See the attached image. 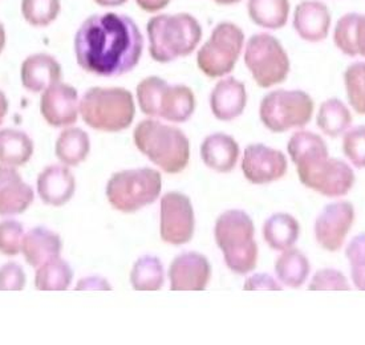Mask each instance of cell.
<instances>
[{
    "label": "cell",
    "instance_id": "6da1fadb",
    "mask_svg": "<svg viewBox=\"0 0 365 345\" xmlns=\"http://www.w3.org/2000/svg\"><path fill=\"white\" fill-rule=\"evenodd\" d=\"M77 64L88 73L118 77L132 72L144 51V36L130 16L97 14L84 20L75 35Z\"/></svg>",
    "mask_w": 365,
    "mask_h": 345
},
{
    "label": "cell",
    "instance_id": "7a4b0ae2",
    "mask_svg": "<svg viewBox=\"0 0 365 345\" xmlns=\"http://www.w3.org/2000/svg\"><path fill=\"white\" fill-rule=\"evenodd\" d=\"M149 53L154 61L166 64L192 55L201 43L202 27L190 14H158L146 24Z\"/></svg>",
    "mask_w": 365,
    "mask_h": 345
},
{
    "label": "cell",
    "instance_id": "3957f363",
    "mask_svg": "<svg viewBox=\"0 0 365 345\" xmlns=\"http://www.w3.org/2000/svg\"><path fill=\"white\" fill-rule=\"evenodd\" d=\"M133 138L137 149L165 172H181L189 163V138L175 126L144 120L135 126Z\"/></svg>",
    "mask_w": 365,
    "mask_h": 345
},
{
    "label": "cell",
    "instance_id": "277c9868",
    "mask_svg": "<svg viewBox=\"0 0 365 345\" xmlns=\"http://www.w3.org/2000/svg\"><path fill=\"white\" fill-rule=\"evenodd\" d=\"M254 234V222L243 210L225 211L215 222L217 244L222 249L226 266L234 274L246 275L257 267L259 251Z\"/></svg>",
    "mask_w": 365,
    "mask_h": 345
},
{
    "label": "cell",
    "instance_id": "5b68a950",
    "mask_svg": "<svg viewBox=\"0 0 365 345\" xmlns=\"http://www.w3.org/2000/svg\"><path fill=\"white\" fill-rule=\"evenodd\" d=\"M80 115L92 129L101 132H121L135 120L133 95L124 88L88 89L80 101Z\"/></svg>",
    "mask_w": 365,
    "mask_h": 345
},
{
    "label": "cell",
    "instance_id": "8992f818",
    "mask_svg": "<svg viewBox=\"0 0 365 345\" xmlns=\"http://www.w3.org/2000/svg\"><path fill=\"white\" fill-rule=\"evenodd\" d=\"M161 174L150 168L115 172L106 185V197L115 210L135 212L161 194Z\"/></svg>",
    "mask_w": 365,
    "mask_h": 345
},
{
    "label": "cell",
    "instance_id": "52a82bcc",
    "mask_svg": "<svg viewBox=\"0 0 365 345\" xmlns=\"http://www.w3.org/2000/svg\"><path fill=\"white\" fill-rule=\"evenodd\" d=\"M315 104L304 91L277 89L263 97L259 106L260 120L274 133L292 128H303L311 121Z\"/></svg>",
    "mask_w": 365,
    "mask_h": 345
},
{
    "label": "cell",
    "instance_id": "ba28073f",
    "mask_svg": "<svg viewBox=\"0 0 365 345\" xmlns=\"http://www.w3.org/2000/svg\"><path fill=\"white\" fill-rule=\"evenodd\" d=\"M245 64L260 88H271L289 76V55L278 38L267 32L252 35L245 47Z\"/></svg>",
    "mask_w": 365,
    "mask_h": 345
},
{
    "label": "cell",
    "instance_id": "9c48e42d",
    "mask_svg": "<svg viewBox=\"0 0 365 345\" xmlns=\"http://www.w3.org/2000/svg\"><path fill=\"white\" fill-rule=\"evenodd\" d=\"M245 46V32L232 21H221L197 53V66L207 77H223L235 67Z\"/></svg>",
    "mask_w": 365,
    "mask_h": 345
},
{
    "label": "cell",
    "instance_id": "30bf717a",
    "mask_svg": "<svg viewBox=\"0 0 365 345\" xmlns=\"http://www.w3.org/2000/svg\"><path fill=\"white\" fill-rule=\"evenodd\" d=\"M299 180L308 189L328 198H339L349 192L355 183V172L341 160L329 158L297 168Z\"/></svg>",
    "mask_w": 365,
    "mask_h": 345
},
{
    "label": "cell",
    "instance_id": "8fae6325",
    "mask_svg": "<svg viewBox=\"0 0 365 345\" xmlns=\"http://www.w3.org/2000/svg\"><path fill=\"white\" fill-rule=\"evenodd\" d=\"M161 238L169 244L181 246L190 242L195 229L192 201L182 192H170L161 198Z\"/></svg>",
    "mask_w": 365,
    "mask_h": 345
},
{
    "label": "cell",
    "instance_id": "7c38bea8",
    "mask_svg": "<svg viewBox=\"0 0 365 345\" xmlns=\"http://www.w3.org/2000/svg\"><path fill=\"white\" fill-rule=\"evenodd\" d=\"M355 222V207L346 201L327 205L315 221V238L324 249L335 252L344 244L348 232Z\"/></svg>",
    "mask_w": 365,
    "mask_h": 345
},
{
    "label": "cell",
    "instance_id": "4fadbf2b",
    "mask_svg": "<svg viewBox=\"0 0 365 345\" xmlns=\"http://www.w3.org/2000/svg\"><path fill=\"white\" fill-rule=\"evenodd\" d=\"M242 170L251 183L274 182L287 172V160L280 150L266 145H249L243 154Z\"/></svg>",
    "mask_w": 365,
    "mask_h": 345
},
{
    "label": "cell",
    "instance_id": "5bb4252c",
    "mask_svg": "<svg viewBox=\"0 0 365 345\" xmlns=\"http://www.w3.org/2000/svg\"><path fill=\"white\" fill-rule=\"evenodd\" d=\"M40 112L51 126L64 128L75 124L80 113L76 88L61 81L48 86L41 95Z\"/></svg>",
    "mask_w": 365,
    "mask_h": 345
},
{
    "label": "cell",
    "instance_id": "9a60e30c",
    "mask_svg": "<svg viewBox=\"0 0 365 345\" xmlns=\"http://www.w3.org/2000/svg\"><path fill=\"white\" fill-rule=\"evenodd\" d=\"M212 277V266L202 254L189 251L175 257L170 269V289L173 291H203Z\"/></svg>",
    "mask_w": 365,
    "mask_h": 345
},
{
    "label": "cell",
    "instance_id": "2e32d148",
    "mask_svg": "<svg viewBox=\"0 0 365 345\" xmlns=\"http://www.w3.org/2000/svg\"><path fill=\"white\" fill-rule=\"evenodd\" d=\"M332 16L320 0H303L294 10L292 26L299 38L307 43H320L326 40L331 29Z\"/></svg>",
    "mask_w": 365,
    "mask_h": 345
},
{
    "label": "cell",
    "instance_id": "e0dca14e",
    "mask_svg": "<svg viewBox=\"0 0 365 345\" xmlns=\"http://www.w3.org/2000/svg\"><path fill=\"white\" fill-rule=\"evenodd\" d=\"M34 190L23 182L16 168L0 166V215H18L34 202Z\"/></svg>",
    "mask_w": 365,
    "mask_h": 345
},
{
    "label": "cell",
    "instance_id": "ac0fdd59",
    "mask_svg": "<svg viewBox=\"0 0 365 345\" xmlns=\"http://www.w3.org/2000/svg\"><path fill=\"white\" fill-rule=\"evenodd\" d=\"M247 104V92L245 84L235 77L220 80L210 95L212 115L221 121H231L240 117Z\"/></svg>",
    "mask_w": 365,
    "mask_h": 345
},
{
    "label": "cell",
    "instance_id": "d6986e66",
    "mask_svg": "<svg viewBox=\"0 0 365 345\" xmlns=\"http://www.w3.org/2000/svg\"><path fill=\"white\" fill-rule=\"evenodd\" d=\"M63 69L56 58L48 53H35L21 64L23 86L32 93H43L48 86L61 81Z\"/></svg>",
    "mask_w": 365,
    "mask_h": 345
},
{
    "label": "cell",
    "instance_id": "ffe728a7",
    "mask_svg": "<svg viewBox=\"0 0 365 345\" xmlns=\"http://www.w3.org/2000/svg\"><path fill=\"white\" fill-rule=\"evenodd\" d=\"M75 190L76 180L66 166H48L38 174V195L47 205L56 207L66 205L72 200Z\"/></svg>",
    "mask_w": 365,
    "mask_h": 345
},
{
    "label": "cell",
    "instance_id": "44dd1931",
    "mask_svg": "<svg viewBox=\"0 0 365 345\" xmlns=\"http://www.w3.org/2000/svg\"><path fill=\"white\" fill-rule=\"evenodd\" d=\"M238 143L229 135L214 133L205 138L201 145L203 163L218 172H229L240 160Z\"/></svg>",
    "mask_w": 365,
    "mask_h": 345
},
{
    "label": "cell",
    "instance_id": "7402d4cb",
    "mask_svg": "<svg viewBox=\"0 0 365 345\" xmlns=\"http://www.w3.org/2000/svg\"><path fill=\"white\" fill-rule=\"evenodd\" d=\"M63 242L58 234L46 227H35L24 235L21 252L29 266L38 269L51 259L58 258Z\"/></svg>",
    "mask_w": 365,
    "mask_h": 345
},
{
    "label": "cell",
    "instance_id": "603a6c76",
    "mask_svg": "<svg viewBox=\"0 0 365 345\" xmlns=\"http://www.w3.org/2000/svg\"><path fill=\"white\" fill-rule=\"evenodd\" d=\"M195 110V96L189 86L168 84L163 92L158 106V117L166 121L182 124Z\"/></svg>",
    "mask_w": 365,
    "mask_h": 345
},
{
    "label": "cell",
    "instance_id": "cb8c5ba5",
    "mask_svg": "<svg viewBox=\"0 0 365 345\" xmlns=\"http://www.w3.org/2000/svg\"><path fill=\"white\" fill-rule=\"evenodd\" d=\"M289 0H247L249 18L260 29H283L289 21Z\"/></svg>",
    "mask_w": 365,
    "mask_h": 345
},
{
    "label": "cell",
    "instance_id": "d4e9b609",
    "mask_svg": "<svg viewBox=\"0 0 365 345\" xmlns=\"http://www.w3.org/2000/svg\"><path fill=\"white\" fill-rule=\"evenodd\" d=\"M299 234V222L287 212H277L263 225V238L275 251L291 249L297 243Z\"/></svg>",
    "mask_w": 365,
    "mask_h": 345
},
{
    "label": "cell",
    "instance_id": "484cf974",
    "mask_svg": "<svg viewBox=\"0 0 365 345\" xmlns=\"http://www.w3.org/2000/svg\"><path fill=\"white\" fill-rule=\"evenodd\" d=\"M289 157L297 168L327 160L328 149L324 140L312 132L302 130L289 138L287 145Z\"/></svg>",
    "mask_w": 365,
    "mask_h": 345
},
{
    "label": "cell",
    "instance_id": "4316f807",
    "mask_svg": "<svg viewBox=\"0 0 365 345\" xmlns=\"http://www.w3.org/2000/svg\"><path fill=\"white\" fill-rule=\"evenodd\" d=\"M34 154V141L27 133L16 129L0 130V163L19 168L29 163Z\"/></svg>",
    "mask_w": 365,
    "mask_h": 345
},
{
    "label": "cell",
    "instance_id": "83f0119b",
    "mask_svg": "<svg viewBox=\"0 0 365 345\" xmlns=\"http://www.w3.org/2000/svg\"><path fill=\"white\" fill-rule=\"evenodd\" d=\"M277 259L275 272L279 282L286 287H302L307 280L311 266L307 257L298 249H287Z\"/></svg>",
    "mask_w": 365,
    "mask_h": 345
},
{
    "label": "cell",
    "instance_id": "f1b7e54d",
    "mask_svg": "<svg viewBox=\"0 0 365 345\" xmlns=\"http://www.w3.org/2000/svg\"><path fill=\"white\" fill-rule=\"evenodd\" d=\"M89 150V135L80 128L64 130L56 141V157L67 166H77L86 161Z\"/></svg>",
    "mask_w": 365,
    "mask_h": 345
},
{
    "label": "cell",
    "instance_id": "f546056e",
    "mask_svg": "<svg viewBox=\"0 0 365 345\" xmlns=\"http://www.w3.org/2000/svg\"><path fill=\"white\" fill-rule=\"evenodd\" d=\"M352 124V115L346 104L339 98H328L324 101L317 117L319 129L329 137H339Z\"/></svg>",
    "mask_w": 365,
    "mask_h": 345
},
{
    "label": "cell",
    "instance_id": "4dcf8cb0",
    "mask_svg": "<svg viewBox=\"0 0 365 345\" xmlns=\"http://www.w3.org/2000/svg\"><path fill=\"white\" fill-rule=\"evenodd\" d=\"M73 279V271L66 260L51 259L36 269L35 286L40 291H66Z\"/></svg>",
    "mask_w": 365,
    "mask_h": 345
},
{
    "label": "cell",
    "instance_id": "1f68e13d",
    "mask_svg": "<svg viewBox=\"0 0 365 345\" xmlns=\"http://www.w3.org/2000/svg\"><path fill=\"white\" fill-rule=\"evenodd\" d=\"M165 271L161 260L153 255L137 259L130 272L132 287L137 291H158L164 286Z\"/></svg>",
    "mask_w": 365,
    "mask_h": 345
},
{
    "label": "cell",
    "instance_id": "d6a6232c",
    "mask_svg": "<svg viewBox=\"0 0 365 345\" xmlns=\"http://www.w3.org/2000/svg\"><path fill=\"white\" fill-rule=\"evenodd\" d=\"M60 11V0H21V15L32 27H48L58 19Z\"/></svg>",
    "mask_w": 365,
    "mask_h": 345
},
{
    "label": "cell",
    "instance_id": "836d02e7",
    "mask_svg": "<svg viewBox=\"0 0 365 345\" xmlns=\"http://www.w3.org/2000/svg\"><path fill=\"white\" fill-rule=\"evenodd\" d=\"M344 86L351 106L357 115H365V63L356 61L344 72Z\"/></svg>",
    "mask_w": 365,
    "mask_h": 345
},
{
    "label": "cell",
    "instance_id": "e575fe53",
    "mask_svg": "<svg viewBox=\"0 0 365 345\" xmlns=\"http://www.w3.org/2000/svg\"><path fill=\"white\" fill-rule=\"evenodd\" d=\"M168 84L161 77L149 76L137 86V101L144 115L158 117L160 100Z\"/></svg>",
    "mask_w": 365,
    "mask_h": 345
},
{
    "label": "cell",
    "instance_id": "d590c367",
    "mask_svg": "<svg viewBox=\"0 0 365 345\" xmlns=\"http://www.w3.org/2000/svg\"><path fill=\"white\" fill-rule=\"evenodd\" d=\"M360 14L348 12L337 20L334 31V43L337 49L349 58L357 56L356 36H357V23Z\"/></svg>",
    "mask_w": 365,
    "mask_h": 345
},
{
    "label": "cell",
    "instance_id": "8d00e7d4",
    "mask_svg": "<svg viewBox=\"0 0 365 345\" xmlns=\"http://www.w3.org/2000/svg\"><path fill=\"white\" fill-rule=\"evenodd\" d=\"M346 257L351 263V277L355 287L365 291V232L356 235L348 243Z\"/></svg>",
    "mask_w": 365,
    "mask_h": 345
},
{
    "label": "cell",
    "instance_id": "74e56055",
    "mask_svg": "<svg viewBox=\"0 0 365 345\" xmlns=\"http://www.w3.org/2000/svg\"><path fill=\"white\" fill-rule=\"evenodd\" d=\"M24 229L19 222L7 220L0 222V252L7 257H15L21 251Z\"/></svg>",
    "mask_w": 365,
    "mask_h": 345
},
{
    "label": "cell",
    "instance_id": "f35d334b",
    "mask_svg": "<svg viewBox=\"0 0 365 345\" xmlns=\"http://www.w3.org/2000/svg\"><path fill=\"white\" fill-rule=\"evenodd\" d=\"M343 152L357 169H365V125L346 132L343 138Z\"/></svg>",
    "mask_w": 365,
    "mask_h": 345
},
{
    "label": "cell",
    "instance_id": "ab89813d",
    "mask_svg": "<svg viewBox=\"0 0 365 345\" xmlns=\"http://www.w3.org/2000/svg\"><path fill=\"white\" fill-rule=\"evenodd\" d=\"M309 291H349L351 286L348 284L344 274L335 269H319L311 280Z\"/></svg>",
    "mask_w": 365,
    "mask_h": 345
},
{
    "label": "cell",
    "instance_id": "60d3db41",
    "mask_svg": "<svg viewBox=\"0 0 365 345\" xmlns=\"http://www.w3.org/2000/svg\"><path fill=\"white\" fill-rule=\"evenodd\" d=\"M26 282L24 269L18 263L10 262L0 267V291H21Z\"/></svg>",
    "mask_w": 365,
    "mask_h": 345
},
{
    "label": "cell",
    "instance_id": "b9f144b4",
    "mask_svg": "<svg viewBox=\"0 0 365 345\" xmlns=\"http://www.w3.org/2000/svg\"><path fill=\"white\" fill-rule=\"evenodd\" d=\"M243 288L246 291H260V289L280 291L282 289V287L277 283V280L267 274H255L250 278L246 279Z\"/></svg>",
    "mask_w": 365,
    "mask_h": 345
},
{
    "label": "cell",
    "instance_id": "7bdbcfd3",
    "mask_svg": "<svg viewBox=\"0 0 365 345\" xmlns=\"http://www.w3.org/2000/svg\"><path fill=\"white\" fill-rule=\"evenodd\" d=\"M76 289H112V287L106 279L100 277H89V278L81 279L77 284Z\"/></svg>",
    "mask_w": 365,
    "mask_h": 345
},
{
    "label": "cell",
    "instance_id": "ee69618b",
    "mask_svg": "<svg viewBox=\"0 0 365 345\" xmlns=\"http://www.w3.org/2000/svg\"><path fill=\"white\" fill-rule=\"evenodd\" d=\"M172 0H135V4L149 14H155L160 11L165 10Z\"/></svg>",
    "mask_w": 365,
    "mask_h": 345
},
{
    "label": "cell",
    "instance_id": "f6af8a7d",
    "mask_svg": "<svg viewBox=\"0 0 365 345\" xmlns=\"http://www.w3.org/2000/svg\"><path fill=\"white\" fill-rule=\"evenodd\" d=\"M356 48L357 56L365 58V15L360 14L359 23H357V36H356Z\"/></svg>",
    "mask_w": 365,
    "mask_h": 345
},
{
    "label": "cell",
    "instance_id": "bcb514c9",
    "mask_svg": "<svg viewBox=\"0 0 365 345\" xmlns=\"http://www.w3.org/2000/svg\"><path fill=\"white\" fill-rule=\"evenodd\" d=\"M9 100L3 91H0V125L3 124L6 115L9 113Z\"/></svg>",
    "mask_w": 365,
    "mask_h": 345
},
{
    "label": "cell",
    "instance_id": "7dc6e473",
    "mask_svg": "<svg viewBox=\"0 0 365 345\" xmlns=\"http://www.w3.org/2000/svg\"><path fill=\"white\" fill-rule=\"evenodd\" d=\"M93 1L101 7H120L125 4L128 0H93Z\"/></svg>",
    "mask_w": 365,
    "mask_h": 345
},
{
    "label": "cell",
    "instance_id": "c3c4849f",
    "mask_svg": "<svg viewBox=\"0 0 365 345\" xmlns=\"http://www.w3.org/2000/svg\"><path fill=\"white\" fill-rule=\"evenodd\" d=\"M6 40H7V36H6V29H4L3 23L0 21V55H1L3 49L6 47Z\"/></svg>",
    "mask_w": 365,
    "mask_h": 345
},
{
    "label": "cell",
    "instance_id": "681fc988",
    "mask_svg": "<svg viewBox=\"0 0 365 345\" xmlns=\"http://www.w3.org/2000/svg\"><path fill=\"white\" fill-rule=\"evenodd\" d=\"M212 1L220 6H232V4H238L242 0H212Z\"/></svg>",
    "mask_w": 365,
    "mask_h": 345
}]
</instances>
